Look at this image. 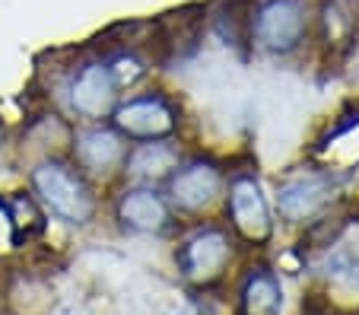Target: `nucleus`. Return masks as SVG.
Here are the masks:
<instances>
[{"mask_svg": "<svg viewBox=\"0 0 359 315\" xmlns=\"http://www.w3.org/2000/svg\"><path fill=\"white\" fill-rule=\"evenodd\" d=\"M305 35V0H261L251 13V39L273 55H286Z\"/></svg>", "mask_w": 359, "mask_h": 315, "instance_id": "f03ea898", "label": "nucleus"}, {"mask_svg": "<svg viewBox=\"0 0 359 315\" xmlns=\"http://www.w3.org/2000/svg\"><path fill=\"white\" fill-rule=\"evenodd\" d=\"M118 220L137 233H159L169 227V204L153 188H130L118 201Z\"/></svg>", "mask_w": 359, "mask_h": 315, "instance_id": "9d476101", "label": "nucleus"}, {"mask_svg": "<svg viewBox=\"0 0 359 315\" xmlns=\"http://www.w3.org/2000/svg\"><path fill=\"white\" fill-rule=\"evenodd\" d=\"M115 128L134 140H159L175 130V112L159 96L134 99V102L115 109Z\"/></svg>", "mask_w": 359, "mask_h": 315, "instance_id": "423d86ee", "label": "nucleus"}, {"mask_svg": "<svg viewBox=\"0 0 359 315\" xmlns=\"http://www.w3.org/2000/svg\"><path fill=\"white\" fill-rule=\"evenodd\" d=\"M109 70H111V76H115L118 89H124V86H134L147 67H143V61L140 58H134V55H118L115 61L109 64Z\"/></svg>", "mask_w": 359, "mask_h": 315, "instance_id": "4468645a", "label": "nucleus"}, {"mask_svg": "<svg viewBox=\"0 0 359 315\" xmlns=\"http://www.w3.org/2000/svg\"><path fill=\"white\" fill-rule=\"evenodd\" d=\"M178 166V150L172 144H163V140H149V144H140L137 150H130L124 156V169L130 172L140 182H159L165 178L172 169Z\"/></svg>", "mask_w": 359, "mask_h": 315, "instance_id": "9b49d317", "label": "nucleus"}, {"mask_svg": "<svg viewBox=\"0 0 359 315\" xmlns=\"http://www.w3.org/2000/svg\"><path fill=\"white\" fill-rule=\"evenodd\" d=\"M35 194L51 213L67 223H89L95 213V198L89 192L86 178L64 163H41L32 172Z\"/></svg>", "mask_w": 359, "mask_h": 315, "instance_id": "f257e3e1", "label": "nucleus"}, {"mask_svg": "<svg viewBox=\"0 0 359 315\" xmlns=\"http://www.w3.org/2000/svg\"><path fill=\"white\" fill-rule=\"evenodd\" d=\"M283 309V296H280V283L267 271H255L242 290V312L245 315H280Z\"/></svg>", "mask_w": 359, "mask_h": 315, "instance_id": "f8f14e48", "label": "nucleus"}, {"mask_svg": "<svg viewBox=\"0 0 359 315\" xmlns=\"http://www.w3.org/2000/svg\"><path fill=\"white\" fill-rule=\"evenodd\" d=\"M331 198V178L327 175H299L280 188V213L286 220H309L321 210Z\"/></svg>", "mask_w": 359, "mask_h": 315, "instance_id": "1a4fd4ad", "label": "nucleus"}, {"mask_svg": "<svg viewBox=\"0 0 359 315\" xmlns=\"http://www.w3.org/2000/svg\"><path fill=\"white\" fill-rule=\"evenodd\" d=\"M321 26H325V39L327 45H344L350 39V29H353V20L344 7H340L337 0H331L321 13Z\"/></svg>", "mask_w": 359, "mask_h": 315, "instance_id": "ddd939ff", "label": "nucleus"}, {"mask_svg": "<svg viewBox=\"0 0 359 315\" xmlns=\"http://www.w3.org/2000/svg\"><path fill=\"white\" fill-rule=\"evenodd\" d=\"M229 213H232V227H236V233L242 239H248V242L271 239V233H273L271 210H267V201L255 178L238 175L229 185Z\"/></svg>", "mask_w": 359, "mask_h": 315, "instance_id": "20e7f679", "label": "nucleus"}, {"mask_svg": "<svg viewBox=\"0 0 359 315\" xmlns=\"http://www.w3.org/2000/svg\"><path fill=\"white\" fill-rule=\"evenodd\" d=\"M118 102V83L111 76L109 64H86L70 83V105L83 118H105L115 112Z\"/></svg>", "mask_w": 359, "mask_h": 315, "instance_id": "39448f33", "label": "nucleus"}, {"mask_svg": "<svg viewBox=\"0 0 359 315\" xmlns=\"http://www.w3.org/2000/svg\"><path fill=\"white\" fill-rule=\"evenodd\" d=\"M229 258H232V242L223 229H197L191 239L182 242L178 267H182V274L191 283L207 287V283L223 277Z\"/></svg>", "mask_w": 359, "mask_h": 315, "instance_id": "7ed1b4c3", "label": "nucleus"}, {"mask_svg": "<svg viewBox=\"0 0 359 315\" xmlns=\"http://www.w3.org/2000/svg\"><path fill=\"white\" fill-rule=\"evenodd\" d=\"M219 185H223V175H219L217 166L191 163V166H184L182 172H175V178H172V185H169V194H172V204L175 207L194 213L217 201Z\"/></svg>", "mask_w": 359, "mask_h": 315, "instance_id": "6e6552de", "label": "nucleus"}, {"mask_svg": "<svg viewBox=\"0 0 359 315\" xmlns=\"http://www.w3.org/2000/svg\"><path fill=\"white\" fill-rule=\"evenodd\" d=\"M0 140H4V130H0Z\"/></svg>", "mask_w": 359, "mask_h": 315, "instance_id": "2eb2a0df", "label": "nucleus"}, {"mask_svg": "<svg viewBox=\"0 0 359 315\" xmlns=\"http://www.w3.org/2000/svg\"><path fill=\"white\" fill-rule=\"evenodd\" d=\"M74 156L80 163L83 172H93V175H109L111 169L124 163L128 150H124V140L118 130L109 128H89L80 130L74 138Z\"/></svg>", "mask_w": 359, "mask_h": 315, "instance_id": "0eeeda50", "label": "nucleus"}]
</instances>
